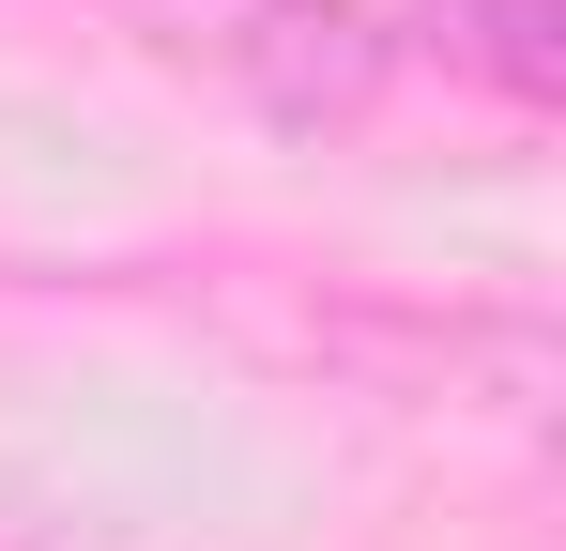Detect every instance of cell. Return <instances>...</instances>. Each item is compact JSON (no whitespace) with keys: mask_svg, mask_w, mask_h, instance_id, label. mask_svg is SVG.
I'll list each match as a JSON object with an SVG mask.
<instances>
[{"mask_svg":"<svg viewBox=\"0 0 566 551\" xmlns=\"http://www.w3.org/2000/svg\"><path fill=\"white\" fill-rule=\"evenodd\" d=\"M185 46H214V62L261 92V107H291V123H322V107H353V92L382 77V31L353 0H199Z\"/></svg>","mask_w":566,"mask_h":551,"instance_id":"obj_1","label":"cell"},{"mask_svg":"<svg viewBox=\"0 0 566 551\" xmlns=\"http://www.w3.org/2000/svg\"><path fill=\"white\" fill-rule=\"evenodd\" d=\"M444 62L505 77L521 107H552L566 92V0H460V15H444Z\"/></svg>","mask_w":566,"mask_h":551,"instance_id":"obj_2","label":"cell"},{"mask_svg":"<svg viewBox=\"0 0 566 551\" xmlns=\"http://www.w3.org/2000/svg\"><path fill=\"white\" fill-rule=\"evenodd\" d=\"M154 15H199V0H154Z\"/></svg>","mask_w":566,"mask_h":551,"instance_id":"obj_3","label":"cell"}]
</instances>
